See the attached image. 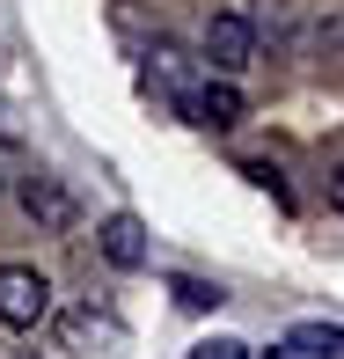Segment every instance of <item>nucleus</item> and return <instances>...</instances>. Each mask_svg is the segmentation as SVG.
<instances>
[{
  "instance_id": "1",
  "label": "nucleus",
  "mask_w": 344,
  "mask_h": 359,
  "mask_svg": "<svg viewBox=\"0 0 344 359\" xmlns=\"http://www.w3.org/2000/svg\"><path fill=\"white\" fill-rule=\"evenodd\" d=\"M249 59H256V15L242 0H220L205 15V67L212 74H242Z\"/></svg>"
},
{
  "instance_id": "2",
  "label": "nucleus",
  "mask_w": 344,
  "mask_h": 359,
  "mask_svg": "<svg viewBox=\"0 0 344 359\" xmlns=\"http://www.w3.org/2000/svg\"><path fill=\"white\" fill-rule=\"evenodd\" d=\"M139 81H146V95H154V103H169V110H176V118H191V103H198V88H205L198 59H191V52H176V44H154Z\"/></svg>"
},
{
  "instance_id": "3",
  "label": "nucleus",
  "mask_w": 344,
  "mask_h": 359,
  "mask_svg": "<svg viewBox=\"0 0 344 359\" xmlns=\"http://www.w3.org/2000/svg\"><path fill=\"white\" fill-rule=\"evenodd\" d=\"M59 345H67L74 359H118V352H125V323L110 316V308L81 301V308L59 316Z\"/></svg>"
},
{
  "instance_id": "4",
  "label": "nucleus",
  "mask_w": 344,
  "mask_h": 359,
  "mask_svg": "<svg viewBox=\"0 0 344 359\" xmlns=\"http://www.w3.org/2000/svg\"><path fill=\"white\" fill-rule=\"evenodd\" d=\"M52 316V279L37 264H0V323L8 330H37Z\"/></svg>"
},
{
  "instance_id": "5",
  "label": "nucleus",
  "mask_w": 344,
  "mask_h": 359,
  "mask_svg": "<svg viewBox=\"0 0 344 359\" xmlns=\"http://www.w3.org/2000/svg\"><path fill=\"white\" fill-rule=\"evenodd\" d=\"M191 125H198V133H235V125H242V88H235V74H220V81L205 74L198 103H191Z\"/></svg>"
},
{
  "instance_id": "6",
  "label": "nucleus",
  "mask_w": 344,
  "mask_h": 359,
  "mask_svg": "<svg viewBox=\"0 0 344 359\" xmlns=\"http://www.w3.org/2000/svg\"><path fill=\"white\" fill-rule=\"evenodd\" d=\"M95 250H103L118 271H139L146 257H154V242H146V227H139L132 213H110L103 227H95Z\"/></svg>"
},
{
  "instance_id": "7",
  "label": "nucleus",
  "mask_w": 344,
  "mask_h": 359,
  "mask_svg": "<svg viewBox=\"0 0 344 359\" xmlns=\"http://www.w3.org/2000/svg\"><path fill=\"white\" fill-rule=\"evenodd\" d=\"M22 213L29 220H37V227H52V235H59V227H74V191L67 184H59V176H29V184H22Z\"/></svg>"
},
{
  "instance_id": "8",
  "label": "nucleus",
  "mask_w": 344,
  "mask_h": 359,
  "mask_svg": "<svg viewBox=\"0 0 344 359\" xmlns=\"http://www.w3.org/2000/svg\"><path fill=\"white\" fill-rule=\"evenodd\" d=\"M293 337H301L315 359H344V323H301Z\"/></svg>"
},
{
  "instance_id": "9",
  "label": "nucleus",
  "mask_w": 344,
  "mask_h": 359,
  "mask_svg": "<svg viewBox=\"0 0 344 359\" xmlns=\"http://www.w3.org/2000/svg\"><path fill=\"white\" fill-rule=\"evenodd\" d=\"M169 293H176V308H191V316H205V308H220V301H227L212 279H169Z\"/></svg>"
},
{
  "instance_id": "10",
  "label": "nucleus",
  "mask_w": 344,
  "mask_h": 359,
  "mask_svg": "<svg viewBox=\"0 0 344 359\" xmlns=\"http://www.w3.org/2000/svg\"><path fill=\"white\" fill-rule=\"evenodd\" d=\"M191 359H256V352L242 345V337H212V345H198Z\"/></svg>"
},
{
  "instance_id": "11",
  "label": "nucleus",
  "mask_w": 344,
  "mask_h": 359,
  "mask_svg": "<svg viewBox=\"0 0 344 359\" xmlns=\"http://www.w3.org/2000/svg\"><path fill=\"white\" fill-rule=\"evenodd\" d=\"M256 359H315V352H308L301 337H286V345H271V352H256Z\"/></svg>"
},
{
  "instance_id": "12",
  "label": "nucleus",
  "mask_w": 344,
  "mask_h": 359,
  "mask_svg": "<svg viewBox=\"0 0 344 359\" xmlns=\"http://www.w3.org/2000/svg\"><path fill=\"white\" fill-rule=\"evenodd\" d=\"M330 205L344 213V169H330Z\"/></svg>"
}]
</instances>
